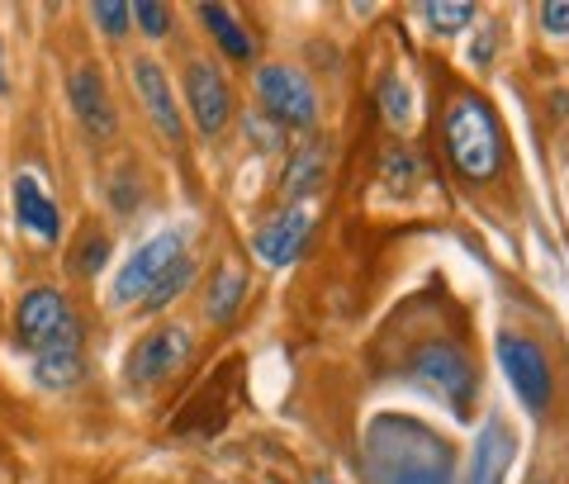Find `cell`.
I'll list each match as a JSON object with an SVG mask.
<instances>
[{
    "label": "cell",
    "mask_w": 569,
    "mask_h": 484,
    "mask_svg": "<svg viewBox=\"0 0 569 484\" xmlns=\"http://www.w3.org/2000/svg\"><path fill=\"white\" fill-rule=\"evenodd\" d=\"M361 465L370 484H456L451 442L403 414H380L366 427Z\"/></svg>",
    "instance_id": "1"
},
{
    "label": "cell",
    "mask_w": 569,
    "mask_h": 484,
    "mask_svg": "<svg viewBox=\"0 0 569 484\" xmlns=\"http://www.w3.org/2000/svg\"><path fill=\"white\" fill-rule=\"evenodd\" d=\"M447 152L466 181H493L503 167V129L479 96H456L447 110Z\"/></svg>",
    "instance_id": "2"
},
{
    "label": "cell",
    "mask_w": 569,
    "mask_h": 484,
    "mask_svg": "<svg viewBox=\"0 0 569 484\" xmlns=\"http://www.w3.org/2000/svg\"><path fill=\"white\" fill-rule=\"evenodd\" d=\"M408 371H413V381H422L427 389H432L456 418H470L475 366H470V356L460 352V347H451V343H427L413 356V362H408Z\"/></svg>",
    "instance_id": "3"
},
{
    "label": "cell",
    "mask_w": 569,
    "mask_h": 484,
    "mask_svg": "<svg viewBox=\"0 0 569 484\" xmlns=\"http://www.w3.org/2000/svg\"><path fill=\"white\" fill-rule=\"evenodd\" d=\"M257 96H261V110L271 115L280 129H309L318 119V96L309 77L299 67H284V62H271L257 71Z\"/></svg>",
    "instance_id": "4"
},
{
    "label": "cell",
    "mask_w": 569,
    "mask_h": 484,
    "mask_svg": "<svg viewBox=\"0 0 569 484\" xmlns=\"http://www.w3.org/2000/svg\"><path fill=\"white\" fill-rule=\"evenodd\" d=\"M498 366H503L508 385L522 399L527 414H546L550 394H556V385H550L546 352L531 343V337H522V333H503V337H498Z\"/></svg>",
    "instance_id": "5"
},
{
    "label": "cell",
    "mask_w": 569,
    "mask_h": 484,
    "mask_svg": "<svg viewBox=\"0 0 569 484\" xmlns=\"http://www.w3.org/2000/svg\"><path fill=\"white\" fill-rule=\"evenodd\" d=\"M181 257H186L181 233H157V238H148V243H142L138 253L129 257V266L119 271V280H114V304L148 299V290H152V285L162 280Z\"/></svg>",
    "instance_id": "6"
},
{
    "label": "cell",
    "mask_w": 569,
    "mask_h": 484,
    "mask_svg": "<svg viewBox=\"0 0 569 484\" xmlns=\"http://www.w3.org/2000/svg\"><path fill=\"white\" fill-rule=\"evenodd\" d=\"M190 352H194V343H190L186 328H157V333H148L129 352V366H123V371H129V385H157V381H167L171 371H181L190 362Z\"/></svg>",
    "instance_id": "7"
},
{
    "label": "cell",
    "mask_w": 569,
    "mask_h": 484,
    "mask_svg": "<svg viewBox=\"0 0 569 484\" xmlns=\"http://www.w3.org/2000/svg\"><path fill=\"white\" fill-rule=\"evenodd\" d=\"M67 323H71L67 295L39 285V290H29V295L20 299V314H14V343L29 347V352H39V347H48L52 337L67 328Z\"/></svg>",
    "instance_id": "8"
},
{
    "label": "cell",
    "mask_w": 569,
    "mask_h": 484,
    "mask_svg": "<svg viewBox=\"0 0 569 484\" xmlns=\"http://www.w3.org/2000/svg\"><path fill=\"white\" fill-rule=\"evenodd\" d=\"M186 105L194 115V129L200 134H219L228 115H233V91H228V81L219 77V67L209 62H190L186 71Z\"/></svg>",
    "instance_id": "9"
},
{
    "label": "cell",
    "mask_w": 569,
    "mask_h": 484,
    "mask_svg": "<svg viewBox=\"0 0 569 484\" xmlns=\"http://www.w3.org/2000/svg\"><path fill=\"white\" fill-rule=\"evenodd\" d=\"M86 375V356H81V323L71 318L67 328L52 337L48 347L33 352V381L43 389H71Z\"/></svg>",
    "instance_id": "10"
},
{
    "label": "cell",
    "mask_w": 569,
    "mask_h": 484,
    "mask_svg": "<svg viewBox=\"0 0 569 484\" xmlns=\"http://www.w3.org/2000/svg\"><path fill=\"white\" fill-rule=\"evenodd\" d=\"M512 452H518V437L503 418H489L475 437V456H470V480L466 484H503L512 471Z\"/></svg>",
    "instance_id": "11"
},
{
    "label": "cell",
    "mask_w": 569,
    "mask_h": 484,
    "mask_svg": "<svg viewBox=\"0 0 569 484\" xmlns=\"http://www.w3.org/2000/svg\"><path fill=\"white\" fill-rule=\"evenodd\" d=\"M67 96H71V110L86 124V134L96 138H110L114 134V110H110V91H104V77L96 67H77L67 81Z\"/></svg>",
    "instance_id": "12"
},
{
    "label": "cell",
    "mask_w": 569,
    "mask_h": 484,
    "mask_svg": "<svg viewBox=\"0 0 569 484\" xmlns=\"http://www.w3.org/2000/svg\"><path fill=\"white\" fill-rule=\"evenodd\" d=\"M133 86H138V96H142V105H148V115H152V124L162 129V138H171V142H181V134H186V124H181V110H176V100H171V86H167V77H162V67H157L152 58H142V62H133Z\"/></svg>",
    "instance_id": "13"
},
{
    "label": "cell",
    "mask_w": 569,
    "mask_h": 484,
    "mask_svg": "<svg viewBox=\"0 0 569 484\" xmlns=\"http://www.w3.org/2000/svg\"><path fill=\"white\" fill-rule=\"evenodd\" d=\"M309 209H290V214H280L276 224H266L257 233V257H266L271 266H284V261H295L299 253H305V243H309Z\"/></svg>",
    "instance_id": "14"
},
{
    "label": "cell",
    "mask_w": 569,
    "mask_h": 484,
    "mask_svg": "<svg viewBox=\"0 0 569 484\" xmlns=\"http://www.w3.org/2000/svg\"><path fill=\"white\" fill-rule=\"evenodd\" d=\"M14 214H20V224H24L29 233H39L43 243H58L62 214H58V205H52L48 195H43L39 176H20V181H14Z\"/></svg>",
    "instance_id": "15"
},
{
    "label": "cell",
    "mask_w": 569,
    "mask_h": 484,
    "mask_svg": "<svg viewBox=\"0 0 569 484\" xmlns=\"http://www.w3.org/2000/svg\"><path fill=\"white\" fill-rule=\"evenodd\" d=\"M200 20L213 29V39L223 43V52H228V58H233V62H247V58H252V52H257L252 33H247V29L233 20V10H228V6H200Z\"/></svg>",
    "instance_id": "16"
},
{
    "label": "cell",
    "mask_w": 569,
    "mask_h": 484,
    "mask_svg": "<svg viewBox=\"0 0 569 484\" xmlns=\"http://www.w3.org/2000/svg\"><path fill=\"white\" fill-rule=\"evenodd\" d=\"M242 295H247V271H238V266H223L219 276H213V285H209V299H204V314L213 318V323H228L238 314V304H242Z\"/></svg>",
    "instance_id": "17"
},
{
    "label": "cell",
    "mask_w": 569,
    "mask_h": 484,
    "mask_svg": "<svg viewBox=\"0 0 569 484\" xmlns=\"http://www.w3.org/2000/svg\"><path fill=\"white\" fill-rule=\"evenodd\" d=\"M323 171H328V152L318 148V142H309V148L290 161V171H284V190L309 195V190H318V181H323Z\"/></svg>",
    "instance_id": "18"
},
{
    "label": "cell",
    "mask_w": 569,
    "mask_h": 484,
    "mask_svg": "<svg viewBox=\"0 0 569 484\" xmlns=\"http://www.w3.org/2000/svg\"><path fill=\"white\" fill-rule=\"evenodd\" d=\"M380 181H385L389 190L408 195V190H413V181H418V157L408 152V148H389V152L380 157Z\"/></svg>",
    "instance_id": "19"
},
{
    "label": "cell",
    "mask_w": 569,
    "mask_h": 484,
    "mask_svg": "<svg viewBox=\"0 0 569 484\" xmlns=\"http://www.w3.org/2000/svg\"><path fill=\"white\" fill-rule=\"evenodd\" d=\"M190 276H194V266H190V257H181V261H176L171 271H167V276H162V280H157L152 290H148V299H142V309H162V304H171V299H176V295H181L186 285H190Z\"/></svg>",
    "instance_id": "20"
},
{
    "label": "cell",
    "mask_w": 569,
    "mask_h": 484,
    "mask_svg": "<svg viewBox=\"0 0 569 484\" xmlns=\"http://www.w3.org/2000/svg\"><path fill=\"white\" fill-rule=\"evenodd\" d=\"M422 14H427V24H432L437 33H460L475 20V6H466V0H456V6L437 0V6H422Z\"/></svg>",
    "instance_id": "21"
},
{
    "label": "cell",
    "mask_w": 569,
    "mask_h": 484,
    "mask_svg": "<svg viewBox=\"0 0 569 484\" xmlns=\"http://www.w3.org/2000/svg\"><path fill=\"white\" fill-rule=\"evenodd\" d=\"M408 100H413V96H408V86L399 77L380 81V110H385L389 124H408V115H413V105H408Z\"/></svg>",
    "instance_id": "22"
},
{
    "label": "cell",
    "mask_w": 569,
    "mask_h": 484,
    "mask_svg": "<svg viewBox=\"0 0 569 484\" xmlns=\"http://www.w3.org/2000/svg\"><path fill=\"white\" fill-rule=\"evenodd\" d=\"M91 20L110 33V39H119V33H129L133 24V6H114V0H100V6H91Z\"/></svg>",
    "instance_id": "23"
},
{
    "label": "cell",
    "mask_w": 569,
    "mask_h": 484,
    "mask_svg": "<svg viewBox=\"0 0 569 484\" xmlns=\"http://www.w3.org/2000/svg\"><path fill=\"white\" fill-rule=\"evenodd\" d=\"M133 20L142 24V33H148V39H167V33H171V10L157 6V0H138V6H133Z\"/></svg>",
    "instance_id": "24"
},
{
    "label": "cell",
    "mask_w": 569,
    "mask_h": 484,
    "mask_svg": "<svg viewBox=\"0 0 569 484\" xmlns=\"http://www.w3.org/2000/svg\"><path fill=\"white\" fill-rule=\"evenodd\" d=\"M104 253H110V243H104V238H96V233H86V238H81V247H77V261H71V266H77L81 276H96L100 266H104Z\"/></svg>",
    "instance_id": "25"
},
{
    "label": "cell",
    "mask_w": 569,
    "mask_h": 484,
    "mask_svg": "<svg viewBox=\"0 0 569 484\" xmlns=\"http://www.w3.org/2000/svg\"><path fill=\"white\" fill-rule=\"evenodd\" d=\"M541 24H546V33H569V0L541 6Z\"/></svg>",
    "instance_id": "26"
},
{
    "label": "cell",
    "mask_w": 569,
    "mask_h": 484,
    "mask_svg": "<svg viewBox=\"0 0 569 484\" xmlns=\"http://www.w3.org/2000/svg\"><path fill=\"white\" fill-rule=\"evenodd\" d=\"M0 91H6V62H0Z\"/></svg>",
    "instance_id": "27"
},
{
    "label": "cell",
    "mask_w": 569,
    "mask_h": 484,
    "mask_svg": "<svg viewBox=\"0 0 569 484\" xmlns=\"http://www.w3.org/2000/svg\"><path fill=\"white\" fill-rule=\"evenodd\" d=\"M309 484H337V480H323V475H318V480H309Z\"/></svg>",
    "instance_id": "28"
},
{
    "label": "cell",
    "mask_w": 569,
    "mask_h": 484,
    "mask_svg": "<svg viewBox=\"0 0 569 484\" xmlns=\"http://www.w3.org/2000/svg\"><path fill=\"white\" fill-rule=\"evenodd\" d=\"M531 484H556V480H531Z\"/></svg>",
    "instance_id": "29"
}]
</instances>
